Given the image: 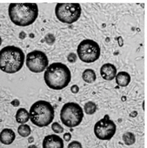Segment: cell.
Returning a JSON list of instances; mask_svg holds the SVG:
<instances>
[{"instance_id": "cell-25", "label": "cell", "mask_w": 147, "mask_h": 148, "mask_svg": "<svg viewBox=\"0 0 147 148\" xmlns=\"http://www.w3.org/2000/svg\"><path fill=\"white\" fill-rule=\"evenodd\" d=\"M11 104L14 106V107H18V106L20 105V101L18 99H14L11 102Z\"/></svg>"}, {"instance_id": "cell-3", "label": "cell", "mask_w": 147, "mask_h": 148, "mask_svg": "<svg viewBox=\"0 0 147 148\" xmlns=\"http://www.w3.org/2000/svg\"><path fill=\"white\" fill-rule=\"evenodd\" d=\"M25 56L14 46H7L0 51V70L6 73H15L24 66Z\"/></svg>"}, {"instance_id": "cell-7", "label": "cell", "mask_w": 147, "mask_h": 148, "mask_svg": "<svg viewBox=\"0 0 147 148\" xmlns=\"http://www.w3.org/2000/svg\"><path fill=\"white\" fill-rule=\"evenodd\" d=\"M100 48L96 41L86 39L82 40L78 46L77 54L78 58L83 62L93 63L100 56Z\"/></svg>"}, {"instance_id": "cell-9", "label": "cell", "mask_w": 147, "mask_h": 148, "mask_svg": "<svg viewBox=\"0 0 147 148\" xmlns=\"http://www.w3.org/2000/svg\"><path fill=\"white\" fill-rule=\"evenodd\" d=\"M48 56L41 51L35 50L27 55L26 66L31 72H43L48 68Z\"/></svg>"}, {"instance_id": "cell-6", "label": "cell", "mask_w": 147, "mask_h": 148, "mask_svg": "<svg viewBox=\"0 0 147 148\" xmlns=\"http://www.w3.org/2000/svg\"><path fill=\"white\" fill-rule=\"evenodd\" d=\"M55 14L60 22L72 24L80 18L81 7L79 3H57Z\"/></svg>"}, {"instance_id": "cell-29", "label": "cell", "mask_w": 147, "mask_h": 148, "mask_svg": "<svg viewBox=\"0 0 147 148\" xmlns=\"http://www.w3.org/2000/svg\"><path fill=\"white\" fill-rule=\"evenodd\" d=\"M142 108H143V110H145V101H144L143 103H142Z\"/></svg>"}, {"instance_id": "cell-10", "label": "cell", "mask_w": 147, "mask_h": 148, "mask_svg": "<svg viewBox=\"0 0 147 148\" xmlns=\"http://www.w3.org/2000/svg\"><path fill=\"white\" fill-rule=\"evenodd\" d=\"M100 73L103 79L107 81H112L115 78L118 72L114 65L111 63H106L100 67Z\"/></svg>"}, {"instance_id": "cell-14", "label": "cell", "mask_w": 147, "mask_h": 148, "mask_svg": "<svg viewBox=\"0 0 147 148\" xmlns=\"http://www.w3.org/2000/svg\"><path fill=\"white\" fill-rule=\"evenodd\" d=\"M30 119V114L25 109L20 108L18 109L16 114V120L17 123L25 124L29 122Z\"/></svg>"}, {"instance_id": "cell-30", "label": "cell", "mask_w": 147, "mask_h": 148, "mask_svg": "<svg viewBox=\"0 0 147 148\" xmlns=\"http://www.w3.org/2000/svg\"><path fill=\"white\" fill-rule=\"evenodd\" d=\"M1 44H2V39L1 38V36H0V46H1Z\"/></svg>"}, {"instance_id": "cell-22", "label": "cell", "mask_w": 147, "mask_h": 148, "mask_svg": "<svg viewBox=\"0 0 147 148\" xmlns=\"http://www.w3.org/2000/svg\"><path fill=\"white\" fill-rule=\"evenodd\" d=\"M45 40H46V42L48 45H51L54 43L55 37L52 35L49 34V35L46 36Z\"/></svg>"}, {"instance_id": "cell-4", "label": "cell", "mask_w": 147, "mask_h": 148, "mask_svg": "<svg viewBox=\"0 0 147 148\" xmlns=\"http://www.w3.org/2000/svg\"><path fill=\"white\" fill-rule=\"evenodd\" d=\"M29 114L32 123L38 127L49 125L52 122L55 115L51 104L44 100L35 102L30 108Z\"/></svg>"}, {"instance_id": "cell-8", "label": "cell", "mask_w": 147, "mask_h": 148, "mask_svg": "<svg viewBox=\"0 0 147 148\" xmlns=\"http://www.w3.org/2000/svg\"><path fill=\"white\" fill-rule=\"evenodd\" d=\"M116 125L111 120L108 115H105L95 124L94 135L99 140L109 141L112 140L116 132Z\"/></svg>"}, {"instance_id": "cell-11", "label": "cell", "mask_w": 147, "mask_h": 148, "mask_svg": "<svg viewBox=\"0 0 147 148\" xmlns=\"http://www.w3.org/2000/svg\"><path fill=\"white\" fill-rule=\"evenodd\" d=\"M62 139L56 135H49L45 136L43 141V148H63Z\"/></svg>"}, {"instance_id": "cell-13", "label": "cell", "mask_w": 147, "mask_h": 148, "mask_svg": "<svg viewBox=\"0 0 147 148\" xmlns=\"http://www.w3.org/2000/svg\"><path fill=\"white\" fill-rule=\"evenodd\" d=\"M116 84L121 87L127 86L131 81V77L129 73L125 71H121L117 73L115 77Z\"/></svg>"}, {"instance_id": "cell-24", "label": "cell", "mask_w": 147, "mask_h": 148, "mask_svg": "<svg viewBox=\"0 0 147 148\" xmlns=\"http://www.w3.org/2000/svg\"><path fill=\"white\" fill-rule=\"evenodd\" d=\"M71 138V135L70 133H66L63 135V140L67 142L70 141Z\"/></svg>"}, {"instance_id": "cell-18", "label": "cell", "mask_w": 147, "mask_h": 148, "mask_svg": "<svg viewBox=\"0 0 147 148\" xmlns=\"http://www.w3.org/2000/svg\"><path fill=\"white\" fill-rule=\"evenodd\" d=\"M84 110L86 114L93 115L97 110V105L93 101H89L84 104Z\"/></svg>"}, {"instance_id": "cell-27", "label": "cell", "mask_w": 147, "mask_h": 148, "mask_svg": "<svg viewBox=\"0 0 147 148\" xmlns=\"http://www.w3.org/2000/svg\"><path fill=\"white\" fill-rule=\"evenodd\" d=\"M27 148H38V147L36 146H35V145H30Z\"/></svg>"}, {"instance_id": "cell-12", "label": "cell", "mask_w": 147, "mask_h": 148, "mask_svg": "<svg viewBox=\"0 0 147 148\" xmlns=\"http://www.w3.org/2000/svg\"><path fill=\"white\" fill-rule=\"evenodd\" d=\"M15 139L16 133L11 129L4 128L0 133V142L4 145H11Z\"/></svg>"}, {"instance_id": "cell-20", "label": "cell", "mask_w": 147, "mask_h": 148, "mask_svg": "<svg viewBox=\"0 0 147 148\" xmlns=\"http://www.w3.org/2000/svg\"><path fill=\"white\" fill-rule=\"evenodd\" d=\"M68 148H82V146L80 142L73 141L68 145Z\"/></svg>"}, {"instance_id": "cell-28", "label": "cell", "mask_w": 147, "mask_h": 148, "mask_svg": "<svg viewBox=\"0 0 147 148\" xmlns=\"http://www.w3.org/2000/svg\"><path fill=\"white\" fill-rule=\"evenodd\" d=\"M29 143L33 142V138H30L29 139Z\"/></svg>"}, {"instance_id": "cell-17", "label": "cell", "mask_w": 147, "mask_h": 148, "mask_svg": "<svg viewBox=\"0 0 147 148\" xmlns=\"http://www.w3.org/2000/svg\"><path fill=\"white\" fill-rule=\"evenodd\" d=\"M18 133L22 137H28L30 135L31 130L30 127L27 124H21L18 127L17 129Z\"/></svg>"}, {"instance_id": "cell-19", "label": "cell", "mask_w": 147, "mask_h": 148, "mask_svg": "<svg viewBox=\"0 0 147 148\" xmlns=\"http://www.w3.org/2000/svg\"><path fill=\"white\" fill-rule=\"evenodd\" d=\"M51 128L52 131L56 133H62L63 132L64 130L63 128L57 122H54L52 124Z\"/></svg>"}, {"instance_id": "cell-2", "label": "cell", "mask_w": 147, "mask_h": 148, "mask_svg": "<svg viewBox=\"0 0 147 148\" xmlns=\"http://www.w3.org/2000/svg\"><path fill=\"white\" fill-rule=\"evenodd\" d=\"M46 85L54 90H61L67 87L71 79L69 68L61 62H54L48 67L44 73Z\"/></svg>"}, {"instance_id": "cell-23", "label": "cell", "mask_w": 147, "mask_h": 148, "mask_svg": "<svg viewBox=\"0 0 147 148\" xmlns=\"http://www.w3.org/2000/svg\"><path fill=\"white\" fill-rule=\"evenodd\" d=\"M70 90H71L72 93L76 94V93H78V92H79L80 88H79L78 86L76 85H73L71 86V88H70Z\"/></svg>"}, {"instance_id": "cell-5", "label": "cell", "mask_w": 147, "mask_h": 148, "mask_svg": "<svg viewBox=\"0 0 147 148\" xmlns=\"http://www.w3.org/2000/svg\"><path fill=\"white\" fill-rule=\"evenodd\" d=\"M60 117L62 123L68 128L80 125L84 117L83 109L76 103H67L63 106Z\"/></svg>"}, {"instance_id": "cell-16", "label": "cell", "mask_w": 147, "mask_h": 148, "mask_svg": "<svg viewBox=\"0 0 147 148\" xmlns=\"http://www.w3.org/2000/svg\"><path fill=\"white\" fill-rule=\"evenodd\" d=\"M122 141L126 146H132L136 141V137L133 133L131 132H127L122 135Z\"/></svg>"}, {"instance_id": "cell-21", "label": "cell", "mask_w": 147, "mask_h": 148, "mask_svg": "<svg viewBox=\"0 0 147 148\" xmlns=\"http://www.w3.org/2000/svg\"><path fill=\"white\" fill-rule=\"evenodd\" d=\"M67 60L70 63H75L77 60V56L74 53H71L69 54L67 56Z\"/></svg>"}, {"instance_id": "cell-26", "label": "cell", "mask_w": 147, "mask_h": 148, "mask_svg": "<svg viewBox=\"0 0 147 148\" xmlns=\"http://www.w3.org/2000/svg\"><path fill=\"white\" fill-rule=\"evenodd\" d=\"M132 115V117H135L137 115V112L136 111H133V112L131 114V115Z\"/></svg>"}, {"instance_id": "cell-1", "label": "cell", "mask_w": 147, "mask_h": 148, "mask_svg": "<svg viewBox=\"0 0 147 148\" xmlns=\"http://www.w3.org/2000/svg\"><path fill=\"white\" fill-rule=\"evenodd\" d=\"M8 14L14 24L27 27L33 24L37 18L38 7L36 3H11Z\"/></svg>"}, {"instance_id": "cell-15", "label": "cell", "mask_w": 147, "mask_h": 148, "mask_svg": "<svg viewBox=\"0 0 147 148\" xmlns=\"http://www.w3.org/2000/svg\"><path fill=\"white\" fill-rule=\"evenodd\" d=\"M82 78L87 83H93L97 78L95 71L91 69H87L82 72Z\"/></svg>"}]
</instances>
